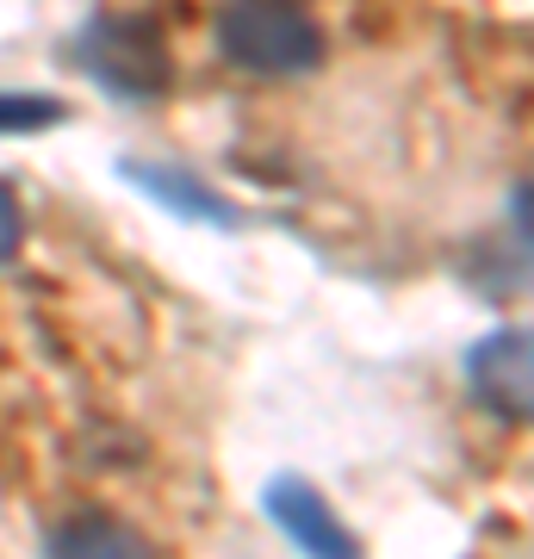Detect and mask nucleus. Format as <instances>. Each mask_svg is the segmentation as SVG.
I'll return each instance as SVG.
<instances>
[{
  "label": "nucleus",
  "mask_w": 534,
  "mask_h": 559,
  "mask_svg": "<svg viewBox=\"0 0 534 559\" xmlns=\"http://www.w3.org/2000/svg\"><path fill=\"white\" fill-rule=\"evenodd\" d=\"M218 50L249 75H305L323 62V32L298 0H224Z\"/></svg>",
  "instance_id": "f257e3e1"
},
{
  "label": "nucleus",
  "mask_w": 534,
  "mask_h": 559,
  "mask_svg": "<svg viewBox=\"0 0 534 559\" xmlns=\"http://www.w3.org/2000/svg\"><path fill=\"white\" fill-rule=\"evenodd\" d=\"M81 69L112 87L124 100H150L168 87V57H162V38L143 20H94L81 32Z\"/></svg>",
  "instance_id": "f03ea898"
},
{
  "label": "nucleus",
  "mask_w": 534,
  "mask_h": 559,
  "mask_svg": "<svg viewBox=\"0 0 534 559\" xmlns=\"http://www.w3.org/2000/svg\"><path fill=\"white\" fill-rule=\"evenodd\" d=\"M466 380H473L478 404H491L497 417L534 423V330L510 323V330H491L485 342H473Z\"/></svg>",
  "instance_id": "7ed1b4c3"
},
{
  "label": "nucleus",
  "mask_w": 534,
  "mask_h": 559,
  "mask_svg": "<svg viewBox=\"0 0 534 559\" xmlns=\"http://www.w3.org/2000/svg\"><path fill=\"white\" fill-rule=\"evenodd\" d=\"M268 516H274L280 528H286V535H293L298 547H305V554L355 559V535H348V528H342V522L330 516V503L317 498V491H311L305 479H293V473L268 485Z\"/></svg>",
  "instance_id": "20e7f679"
},
{
  "label": "nucleus",
  "mask_w": 534,
  "mask_h": 559,
  "mask_svg": "<svg viewBox=\"0 0 534 559\" xmlns=\"http://www.w3.org/2000/svg\"><path fill=\"white\" fill-rule=\"evenodd\" d=\"M124 175L138 180V187H150L162 205H175V212H187V218H205V224H237L230 218V205L212 193V187H199L193 175H180V168H124Z\"/></svg>",
  "instance_id": "39448f33"
},
{
  "label": "nucleus",
  "mask_w": 534,
  "mask_h": 559,
  "mask_svg": "<svg viewBox=\"0 0 534 559\" xmlns=\"http://www.w3.org/2000/svg\"><path fill=\"white\" fill-rule=\"evenodd\" d=\"M50 554H143V540L119 522H69L50 535Z\"/></svg>",
  "instance_id": "423d86ee"
},
{
  "label": "nucleus",
  "mask_w": 534,
  "mask_h": 559,
  "mask_svg": "<svg viewBox=\"0 0 534 559\" xmlns=\"http://www.w3.org/2000/svg\"><path fill=\"white\" fill-rule=\"evenodd\" d=\"M62 119V106L50 94H0V138H20V131H50Z\"/></svg>",
  "instance_id": "0eeeda50"
},
{
  "label": "nucleus",
  "mask_w": 534,
  "mask_h": 559,
  "mask_svg": "<svg viewBox=\"0 0 534 559\" xmlns=\"http://www.w3.org/2000/svg\"><path fill=\"white\" fill-rule=\"evenodd\" d=\"M20 237H25V218H20V193L0 180V261L20 255Z\"/></svg>",
  "instance_id": "6e6552de"
},
{
  "label": "nucleus",
  "mask_w": 534,
  "mask_h": 559,
  "mask_svg": "<svg viewBox=\"0 0 534 559\" xmlns=\"http://www.w3.org/2000/svg\"><path fill=\"white\" fill-rule=\"evenodd\" d=\"M515 230L534 242V180H522V187H515Z\"/></svg>",
  "instance_id": "1a4fd4ad"
}]
</instances>
